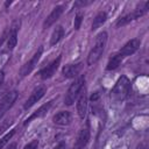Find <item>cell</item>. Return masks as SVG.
Listing matches in <instances>:
<instances>
[{
  "mask_svg": "<svg viewBox=\"0 0 149 149\" xmlns=\"http://www.w3.org/2000/svg\"><path fill=\"white\" fill-rule=\"evenodd\" d=\"M107 37H108V35H107L106 31H101L97 35L94 45H93V48L91 49V51L88 52V56H87V65L88 66L95 64L100 59V57H101V55L105 50V47L107 44Z\"/></svg>",
  "mask_w": 149,
  "mask_h": 149,
  "instance_id": "6da1fadb",
  "label": "cell"
},
{
  "mask_svg": "<svg viewBox=\"0 0 149 149\" xmlns=\"http://www.w3.org/2000/svg\"><path fill=\"white\" fill-rule=\"evenodd\" d=\"M129 88H130V81L126 76H121L118 81L115 83L112 92H111V98L114 101H120L123 100L128 93H129Z\"/></svg>",
  "mask_w": 149,
  "mask_h": 149,
  "instance_id": "7a4b0ae2",
  "label": "cell"
},
{
  "mask_svg": "<svg viewBox=\"0 0 149 149\" xmlns=\"http://www.w3.org/2000/svg\"><path fill=\"white\" fill-rule=\"evenodd\" d=\"M84 84H85V77L81 76L77 80H74V83H72L70 85V87L68 88V92L65 94V99H64V101L68 106H71L74 102V100L78 98L81 88L84 87Z\"/></svg>",
  "mask_w": 149,
  "mask_h": 149,
  "instance_id": "3957f363",
  "label": "cell"
},
{
  "mask_svg": "<svg viewBox=\"0 0 149 149\" xmlns=\"http://www.w3.org/2000/svg\"><path fill=\"white\" fill-rule=\"evenodd\" d=\"M148 9H149V2H148V1H147V2H143V3H142L139 8H136L134 12H132V13H129V14L122 16V17L116 22V27H122V26L128 24L129 22H132V21L139 19L140 16L144 15V14L148 12Z\"/></svg>",
  "mask_w": 149,
  "mask_h": 149,
  "instance_id": "277c9868",
  "label": "cell"
},
{
  "mask_svg": "<svg viewBox=\"0 0 149 149\" xmlns=\"http://www.w3.org/2000/svg\"><path fill=\"white\" fill-rule=\"evenodd\" d=\"M16 98H17V92L16 91H10V92H7L5 94V97L0 101V119L13 106V104L16 100Z\"/></svg>",
  "mask_w": 149,
  "mask_h": 149,
  "instance_id": "5b68a950",
  "label": "cell"
},
{
  "mask_svg": "<svg viewBox=\"0 0 149 149\" xmlns=\"http://www.w3.org/2000/svg\"><path fill=\"white\" fill-rule=\"evenodd\" d=\"M42 51H43V49L42 48H40L34 55H33V57L21 68V70H20V74L22 76V77H24V76H27V74H29L33 70H34V68L37 65V62H38V59H40V57L42 56Z\"/></svg>",
  "mask_w": 149,
  "mask_h": 149,
  "instance_id": "8992f818",
  "label": "cell"
},
{
  "mask_svg": "<svg viewBox=\"0 0 149 149\" xmlns=\"http://www.w3.org/2000/svg\"><path fill=\"white\" fill-rule=\"evenodd\" d=\"M77 112L80 119H84L87 112V94H86V88L85 86L81 88L79 95H78V100H77Z\"/></svg>",
  "mask_w": 149,
  "mask_h": 149,
  "instance_id": "52a82bcc",
  "label": "cell"
},
{
  "mask_svg": "<svg viewBox=\"0 0 149 149\" xmlns=\"http://www.w3.org/2000/svg\"><path fill=\"white\" fill-rule=\"evenodd\" d=\"M59 63H61V57H57V58L54 59L49 65H47L45 68H43V69L38 72L40 77H41L42 79H48V78L52 77V74H54V73L56 72V70L58 69Z\"/></svg>",
  "mask_w": 149,
  "mask_h": 149,
  "instance_id": "ba28073f",
  "label": "cell"
},
{
  "mask_svg": "<svg viewBox=\"0 0 149 149\" xmlns=\"http://www.w3.org/2000/svg\"><path fill=\"white\" fill-rule=\"evenodd\" d=\"M44 93H45V87L44 86H38L37 88H35L33 92H31V94L29 95V98L27 99V101H26V104H24V109H28V108H30L33 105H35L43 95H44Z\"/></svg>",
  "mask_w": 149,
  "mask_h": 149,
  "instance_id": "9c48e42d",
  "label": "cell"
},
{
  "mask_svg": "<svg viewBox=\"0 0 149 149\" xmlns=\"http://www.w3.org/2000/svg\"><path fill=\"white\" fill-rule=\"evenodd\" d=\"M140 40L139 38H133L130 41H128L123 47L122 49L120 50V54L122 55V57H127V56H130L133 55L140 47Z\"/></svg>",
  "mask_w": 149,
  "mask_h": 149,
  "instance_id": "30bf717a",
  "label": "cell"
},
{
  "mask_svg": "<svg viewBox=\"0 0 149 149\" xmlns=\"http://www.w3.org/2000/svg\"><path fill=\"white\" fill-rule=\"evenodd\" d=\"M88 140H90V130H88V127H85V128L80 129V132L77 136L74 149H83L87 144Z\"/></svg>",
  "mask_w": 149,
  "mask_h": 149,
  "instance_id": "8fae6325",
  "label": "cell"
},
{
  "mask_svg": "<svg viewBox=\"0 0 149 149\" xmlns=\"http://www.w3.org/2000/svg\"><path fill=\"white\" fill-rule=\"evenodd\" d=\"M63 6H57V7H55L54 9H52V12L48 15V17L45 19V21H44V23H43V26H44V28H48V27H50L51 24H54L58 19H59V16L62 15V13H63Z\"/></svg>",
  "mask_w": 149,
  "mask_h": 149,
  "instance_id": "7c38bea8",
  "label": "cell"
},
{
  "mask_svg": "<svg viewBox=\"0 0 149 149\" xmlns=\"http://www.w3.org/2000/svg\"><path fill=\"white\" fill-rule=\"evenodd\" d=\"M80 69H81V64H69L63 68L62 73L65 78H73L79 73Z\"/></svg>",
  "mask_w": 149,
  "mask_h": 149,
  "instance_id": "4fadbf2b",
  "label": "cell"
},
{
  "mask_svg": "<svg viewBox=\"0 0 149 149\" xmlns=\"http://www.w3.org/2000/svg\"><path fill=\"white\" fill-rule=\"evenodd\" d=\"M52 120H54V123H56L58 126H66L71 121V114L66 111H61L54 116Z\"/></svg>",
  "mask_w": 149,
  "mask_h": 149,
  "instance_id": "5bb4252c",
  "label": "cell"
},
{
  "mask_svg": "<svg viewBox=\"0 0 149 149\" xmlns=\"http://www.w3.org/2000/svg\"><path fill=\"white\" fill-rule=\"evenodd\" d=\"M51 105H52V101H49V102H47V104H44L43 106H41L35 113H33L26 121H24V123H28V122H30L33 119H36V118H41V116H43V115H45L47 114V112L49 111V108L51 107Z\"/></svg>",
  "mask_w": 149,
  "mask_h": 149,
  "instance_id": "9a60e30c",
  "label": "cell"
},
{
  "mask_svg": "<svg viewBox=\"0 0 149 149\" xmlns=\"http://www.w3.org/2000/svg\"><path fill=\"white\" fill-rule=\"evenodd\" d=\"M17 28L19 27H16L15 23H14L13 27H12V29H10V31H9V34H8V37H7V47H8L9 50L14 49V47L17 43Z\"/></svg>",
  "mask_w": 149,
  "mask_h": 149,
  "instance_id": "2e32d148",
  "label": "cell"
},
{
  "mask_svg": "<svg viewBox=\"0 0 149 149\" xmlns=\"http://www.w3.org/2000/svg\"><path fill=\"white\" fill-rule=\"evenodd\" d=\"M122 59H123V57H122V55H121L120 52H119V54L113 55V56L109 58V61H108V63H107L106 69H107V70H115V69L121 64Z\"/></svg>",
  "mask_w": 149,
  "mask_h": 149,
  "instance_id": "e0dca14e",
  "label": "cell"
},
{
  "mask_svg": "<svg viewBox=\"0 0 149 149\" xmlns=\"http://www.w3.org/2000/svg\"><path fill=\"white\" fill-rule=\"evenodd\" d=\"M64 35V29L62 26H58L54 29L52 34H51V37H50V44L51 45H55L56 43H58L61 41V38L63 37Z\"/></svg>",
  "mask_w": 149,
  "mask_h": 149,
  "instance_id": "ac0fdd59",
  "label": "cell"
},
{
  "mask_svg": "<svg viewBox=\"0 0 149 149\" xmlns=\"http://www.w3.org/2000/svg\"><path fill=\"white\" fill-rule=\"evenodd\" d=\"M106 19H107L106 13H105V12H99V13L95 15V17L93 19V22H92V30H95V29H98L100 26H102V24L105 23Z\"/></svg>",
  "mask_w": 149,
  "mask_h": 149,
  "instance_id": "d6986e66",
  "label": "cell"
},
{
  "mask_svg": "<svg viewBox=\"0 0 149 149\" xmlns=\"http://www.w3.org/2000/svg\"><path fill=\"white\" fill-rule=\"evenodd\" d=\"M14 134H15V130H10L9 133H7V134H6V135L0 140V149H2V148L8 143V141L13 137V135H14Z\"/></svg>",
  "mask_w": 149,
  "mask_h": 149,
  "instance_id": "ffe728a7",
  "label": "cell"
},
{
  "mask_svg": "<svg viewBox=\"0 0 149 149\" xmlns=\"http://www.w3.org/2000/svg\"><path fill=\"white\" fill-rule=\"evenodd\" d=\"M81 21H83V14H81V13H78V14L76 15V17H74V23H73L76 30H78V29L80 28Z\"/></svg>",
  "mask_w": 149,
  "mask_h": 149,
  "instance_id": "44dd1931",
  "label": "cell"
},
{
  "mask_svg": "<svg viewBox=\"0 0 149 149\" xmlns=\"http://www.w3.org/2000/svg\"><path fill=\"white\" fill-rule=\"evenodd\" d=\"M37 147H38V141L37 140H34L30 143H28L27 146H24L23 149H37Z\"/></svg>",
  "mask_w": 149,
  "mask_h": 149,
  "instance_id": "7402d4cb",
  "label": "cell"
},
{
  "mask_svg": "<svg viewBox=\"0 0 149 149\" xmlns=\"http://www.w3.org/2000/svg\"><path fill=\"white\" fill-rule=\"evenodd\" d=\"M91 1H76L74 2V7H79V6H86V5H90Z\"/></svg>",
  "mask_w": 149,
  "mask_h": 149,
  "instance_id": "603a6c76",
  "label": "cell"
},
{
  "mask_svg": "<svg viewBox=\"0 0 149 149\" xmlns=\"http://www.w3.org/2000/svg\"><path fill=\"white\" fill-rule=\"evenodd\" d=\"M98 97H99V93H98V92H95L94 94H92V95H91V100H92V101H94V100H97V99H98Z\"/></svg>",
  "mask_w": 149,
  "mask_h": 149,
  "instance_id": "cb8c5ba5",
  "label": "cell"
},
{
  "mask_svg": "<svg viewBox=\"0 0 149 149\" xmlns=\"http://www.w3.org/2000/svg\"><path fill=\"white\" fill-rule=\"evenodd\" d=\"M55 149H65V144H64L63 142H61L58 146H56V147H55Z\"/></svg>",
  "mask_w": 149,
  "mask_h": 149,
  "instance_id": "d4e9b609",
  "label": "cell"
},
{
  "mask_svg": "<svg viewBox=\"0 0 149 149\" xmlns=\"http://www.w3.org/2000/svg\"><path fill=\"white\" fill-rule=\"evenodd\" d=\"M137 149H148V147H147V144H146V143H141V144H139Z\"/></svg>",
  "mask_w": 149,
  "mask_h": 149,
  "instance_id": "484cf974",
  "label": "cell"
},
{
  "mask_svg": "<svg viewBox=\"0 0 149 149\" xmlns=\"http://www.w3.org/2000/svg\"><path fill=\"white\" fill-rule=\"evenodd\" d=\"M3 72L2 71H0V86H1V84H2V81H3Z\"/></svg>",
  "mask_w": 149,
  "mask_h": 149,
  "instance_id": "4316f807",
  "label": "cell"
},
{
  "mask_svg": "<svg viewBox=\"0 0 149 149\" xmlns=\"http://www.w3.org/2000/svg\"><path fill=\"white\" fill-rule=\"evenodd\" d=\"M7 149H16V143H12Z\"/></svg>",
  "mask_w": 149,
  "mask_h": 149,
  "instance_id": "83f0119b",
  "label": "cell"
}]
</instances>
